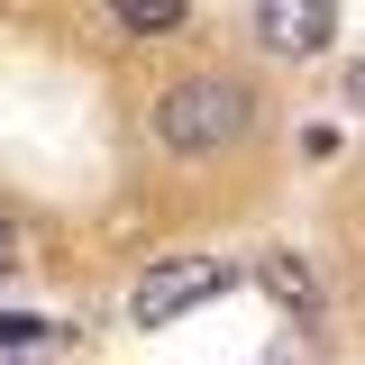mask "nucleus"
<instances>
[{
  "instance_id": "obj_6",
  "label": "nucleus",
  "mask_w": 365,
  "mask_h": 365,
  "mask_svg": "<svg viewBox=\"0 0 365 365\" xmlns=\"http://www.w3.org/2000/svg\"><path fill=\"white\" fill-rule=\"evenodd\" d=\"M46 338H55V329H46V319H28V311L0 319V356H28V347H46Z\"/></svg>"
},
{
  "instance_id": "obj_3",
  "label": "nucleus",
  "mask_w": 365,
  "mask_h": 365,
  "mask_svg": "<svg viewBox=\"0 0 365 365\" xmlns=\"http://www.w3.org/2000/svg\"><path fill=\"white\" fill-rule=\"evenodd\" d=\"M256 37L274 55H319L338 37V0H256Z\"/></svg>"
},
{
  "instance_id": "obj_2",
  "label": "nucleus",
  "mask_w": 365,
  "mask_h": 365,
  "mask_svg": "<svg viewBox=\"0 0 365 365\" xmlns=\"http://www.w3.org/2000/svg\"><path fill=\"white\" fill-rule=\"evenodd\" d=\"M228 283H237L228 256H165V265H146V283L128 292V319H137V329H174L182 311L220 302Z\"/></svg>"
},
{
  "instance_id": "obj_5",
  "label": "nucleus",
  "mask_w": 365,
  "mask_h": 365,
  "mask_svg": "<svg viewBox=\"0 0 365 365\" xmlns=\"http://www.w3.org/2000/svg\"><path fill=\"white\" fill-rule=\"evenodd\" d=\"M110 19H119L128 37H174V28H182V0H110Z\"/></svg>"
},
{
  "instance_id": "obj_4",
  "label": "nucleus",
  "mask_w": 365,
  "mask_h": 365,
  "mask_svg": "<svg viewBox=\"0 0 365 365\" xmlns=\"http://www.w3.org/2000/svg\"><path fill=\"white\" fill-rule=\"evenodd\" d=\"M256 283H265V292H274V302H283L292 319H311V311H319V283H311V265H302L292 247H274V256H256Z\"/></svg>"
},
{
  "instance_id": "obj_8",
  "label": "nucleus",
  "mask_w": 365,
  "mask_h": 365,
  "mask_svg": "<svg viewBox=\"0 0 365 365\" xmlns=\"http://www.w3.org/2000/svg\"><path fill=\"white\" fill-rule=\"evenodd\" d=\"M347 101H356V110H365V64H356V73H347Z\"/></svg>"
},
{
  "instance_id": "obj_1",
  "label": "nucleus",
  "mask_w": 365,
  "mask_h": 365,
  "mask_svg": "<svg viewBox=\"0 0 365 365\" xmlns=\"http://www.w3.org/2000/svg\"><path fill=\"white\" fill-rule=\"evenodd\" d=\"M247 119H256V91L237 73H192V83H174L155 101V137L174 155H220V146L247 137Z\"/></svg>"
},
{
  "instance_id": "obj_7",
  "label": "nucleus",
  "mask_w": 365,
  "mask_h": 365,
  "mask_svg": "<svg viewBox=\"0 0 365 365\" xmlns=\"http://www.w3.org/2000/svg\"><path fill=\"white\" fill-rule=\"evenodd\" d=\"M9 265H19V228L0 220V274H9Z\"/></svg>"
}]
</instances>
